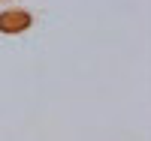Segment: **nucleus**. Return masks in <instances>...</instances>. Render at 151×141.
Here are the masks:
<instances>
[{"mask_svg":"<svg viewBox=\"0 0 151 141\" xmlns=\"http://www.w3.org/2000/svg\"><path fill=\"white\" fill-rule=\"evenodd\" d=\"M3 3H12V0H0V6H3Z\"/></svg>","mask_w":151,"mask_h":141,"instance_id":"nucleus-2","label":"nucleus"},{"mask_svg":"<svg viewBox=\"0 0 151 141\" xmlns=\"http://www.w3.org/2000/svg\"><path fill=\"white\" fill-rule=\"evenodd\" d=\"M40 27V12L30 3H21V0H12V3L0 6V36L3 39H18V36H27Z\"/></svg>","mask_w":151,"mask_h":141,"instance_id":"nucleus-1","label":"nucleus"}]
</instances>
